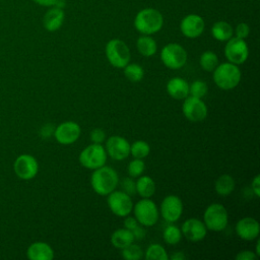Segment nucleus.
Instances as JSON below:
<instances>
[{
	"label": "nucleus",
	"mask_w": 260,
	"mask_h": 260,
	"mask_svg": "<svg viewBox=\"0 0 260 260\" xmlns=\"http://www.w3.org/2000/svg\"><path fill=\"white\" fill-rule=\"evenodd\" d=\"M118 184V173L115 169L106 165L93 170L90 176L91 188L96 194L101 196H106L112 191L116 190Z\"/></svg>",
	"instance_id": "1"
},
{
	"label": "nucleus",
	"mask_w": 260,
	"mask_h": 260,
	"mask_svg": "<svg viewBox=\"0 0 260 260\" xmlns=\"http://www.w3.org/2000/svg\"><path fill=\"white\" fill-rule=\"evenodd\" d=\"M162 24V14L154 8L141 9L134 18V27L141 35H153L161 29Z\"/></svg>",
	"instance_id": "2"
},
{
	"label": "nucleus",
	"mask_w": 260,
	"mask_h": 260,
	"mask_svg": "<svg viewBox=\"0 0 260 260\" xmlns=\"http://www.w3.org/2000/svg\"><path fill=\"white\" fill-rule=\"evenodd\" d=\"M212 72L214 83L222 90H231L235 88L240 83L242 77L239 66L231 62L218 64Z\"/></svg>",
	"instance_id": "3"
},
{
	"label": "nucleus",
	"mask_w": 260,
	"mask_h": 260,
	"mask_svg": "<svg viewBox=\"0 0 260 260\" xmlns=\"http://www.w3.org/2000/svg\"><path fill=\"white\" fill-rule=\"evenodd\" d=\"M105 53L109 63L115 68L122 69L130 62V50L126 43L120 39L110 40L106 45Z\"/></svg>",
	"instance_id": "4"
},
{
	"label": "nucleus",
	"mask_w": 260,
	"mask_h": 260,
	"mask_svg": "<svg viewBox=\"0 0 260 260\" xmlns=\"http://www.w3.org/2000/svg\"><path fill=\"white\" fill-rule=\"evenodd\" d=\"M229 221V214L225 207L219 203L208 205L203 213V222L207 230L212 232L223 231Z\"/></svg>",
	"instance_id": "5"
},
{
	"label": "nucleus",
	"mask_w": 260,
	"mask_h": 260,
	"mask_svg": "<svg viewBox=\"0 0 260 260\" xmlns=\"http://www.w3.org/2000/svg\"><path fill=\"white\" fill-rule=\"evenodd\" d=\"M134 217L137 222L143 226H152L158 219V209L150 198H142L133 205Z\"/></svg>",
	"instance_id": "6"
},
{
	"label": "nucleus",
	"mask_w": 260,
	"mask_h": 260,
	"mask_svg": "<svg viewBox=\"0 0 260 260\" xmlns=\"http://www.w3.org/2000/svg\"><path fill=\"white\" fill-rule=\"evenodd\" d=\"M107 156V151L102 144L91 143L80 152L78 159L82 167L93 171L106 165Z\"/></svg>",
	"instance_id": "7"
},
{
	"label": "nucleus",
	"mask_w": 260,
	"mask_h": 260,
	"mask_svg": "<svg viewBox=\"0 0 260 260\" xmlns=\"http://www.w3.org/2000/svg\"><path fill=\"white\" fill-rule=\"evenodd\" d=\"M160 60L167 68L177 70L186 64L187 52L180 44L170 43L161 49Z\"/></svg>",
	"instance_id": "8"
},
{
	"label": "nucleus",
	"mask_w": 260,
	"mask_h": 260,
	"mask_svg": "<svg viewBox=\"0 0 260 260\" xmlns=\"http://www.w3.org/2000/svg\"><path fill=\"white\" fill-rule=\"evenodd\" d=\"M107 196V203L112 213L120 217H125L130 214L133 208L131 196L122 190H114Z\"/></svg>",
	"instance_id": "9"
},
{
	"label": "nucleus",
	"mask_w": 260,
	"mask_h": 260,
	"mask_svg": "<svg viewBox=\"0 0 260 260\" xmlns=\"http://www.w3.org/2000/svg\"><path fill=\"white\" fill-rule=\"evenodd\" d=\"M223 52L228 62L236 65H240L246 62L249 56V48L247 43L245 40L239 39L237 37H232L226 41Z\"/></svg>",
	"instance_id": "10"
},
{
	"label": "nucleus",
	"mask_w": 260,
	"mask_h": 260,
	"mask_svg": "<svg viewBox=\"0 0 260 260\" xmlns=\"http://www.w3.org/2000/svg\"><path fill=\"white\" fill-rule=\"evenodd\" d=\"M183 115L190 122H201L207 117V107L205 103L199 99L192 95H188L184 99L182 105Z\"/></svg>",
	"instance_id": "11"
},
{
	"label": "nucleus",
	"mask_w": 260,
	"mask_h": 260,
	"mask_svg": "<svg viewBox=\"0 0 260 260\" xmlns=\"http://www.w3.org/2000/svg\"><path fill=\"white\" fill-rule=\"evenodd\" d=\"M81 134V128L78 123L66 121L59 124L54 130V137L60 143L69 145L78 140Z\"/></svg>",
	"instance_id": "12"
},
{
	"label": "nucleus",
	"mask_w": 260,
	"mask_h": 260,
	"mask_svg": "<svg viewBox=\"0 0 260 260\" xmlns=\"http://www.w3.org/2000/svg\"><path fill=\"white\" fill-rule=\"evenodd\" d=\"M14 173L21 180H30L35 178L39 171L37 159L30 154H20L13 164Z\"/></svg>",
	"instance_id": "13"
},
{
	"label": "nucleus",
	"mask_w": 260,
	"mask_h": 260,
	"mask_svg": "<svg viewBox=\"0 0 260 260\" xmlns=\"http://www.w3.org/2000/svg\"><path fill=\"white\" fill-rule=\"evenodd\" d=\"M159 211L166 221L170 223L176 222L183 213L182 200L177 195H168L162 199Z\"/></svg>",
	"instance_id": "14"
},
{
	"label": "nucleus",
	"mask_w": 260,
	"mask_h": 260,
	"mask_svg": "<svg viewBox=\"0 0 260 260\" xmlns=\"http://www.w3.org/2000/svg\"><path fill=\"white\" fill-rule=\"evenodd\" d=\"M105 149L113 159L122 160L130 154V143L120 135H113L107 139Z\"/></svg>",
	"instance_id": "15"
},
{
	"label": "nucleus",
	"mask_w": 260,
	"mask_h": 260,
	"mask_svg": "<svg viewBox=\"0 0 260 260\" xmlns=\"http://www.w3.org/2000/svg\"><path fill=\"white\" fill-rule=\"evenodd\" d=\"M205 28L204 19L198 14H188L181 20L180 29L183 36L189 39L200 37Z\"/></svg>",
	"instance_id": "16"
},
{
	"label": "nucleus",
	"mask_w": 260,
	"mask_h": 260,
	"mask_svg": "<svg viewBox=\"0 0 260 260\" xmlns=\"http://www.w3.org/2000/svg\"><path fill=\"white\" fill-rule=\"evenodd\" d=\"M182 235L191 242H198L205 238L207 229L204 222L198 218H188L181 226Z\"/></svg>",
	"instance_id": "17"
},
{
	"label": "nucleus",
	"mask_w": 260,
	"mask_h": 260,
	"mask_svg": "<svg viewBox=\"0 0 260 260\" xmlns=\"http://www.w3.org/2000/svg\"><path fill=\"white\" fill-rule=\"evenodd\" d=\"M260 232V225L257 219L247 216L238 220L236 224V233L242 240L252 241L257 239Z\"/></svg>",
	"instance_id": "18"
},
{
	"label": "nucleus",
	"mask_w": 260,
	"mask_h": 260,
	"mask_svg": "<svg viewBox=\"0 0 260 260\" xmlns=\"http://www.w3.org/2000/svg\"><path fill=\"white\" fill-rule=\"evenodd\" d=\"M64 18H65V14L62 8L57 6L52 7L44 15V18H43L44 27L48 31H56L62 26L64 22Z\"/></svg>",
	"instance_id": "19"
},
{
	"label": "nucleus",
	"mask_w": 260,
	"mask_h": 260,
	"mask_svg": "<svg viewBox=\"0 0 260 260\" xmlns=\"http://www.w3.org/2000/svg\"><path fill=\"white\" fill-rule=\"evenodd\" d=\"M167 92L174 100H184L189 95V83L182 77H173L167 83Z\"/></svg>",
	"instance_id": "20"
},
{
	"label": "nucleus",
	"mask_w": 260,
	"mask_h": 260,
	"mask_svg": "<svg viewBox=\"0 0 260 260\" xmlns=\"http://www.w3.org/2000/svg\"><path fill=\"white\" fill-rule=\"evenodd\" d=\"M26 255L30 260H52L54 258V251L45 242H35L27 248Z\"/></svg>",
	"instance_id": "21"
},
{
	"label": "nucleus",
	"mask_w": 260,
	"mask_h": 260,
	"mask_svg": "<svg viewBox=\"0 0 260 260\" xmlns=\"http://www.w3.org/2000/svg\"><path fill=\"white\" fill-rule=\"evenodd\" d=\"M132 232L127 229H118L111 235V244L117 249H123L128 245L134 243Z\"/></svg>",
	"instance_id": "22"
},
{
	"label": "nucleus",
	"mask_w": 260,
	"mask_h": 260,
	"mask_svg": "<svg viewBox=\"0 0 260 260\" xmlns=\"http://www.w3.org/2000/svg\"><path fill=\"white\" fill-rule=\"evenodd\" d=\"M211 35L215 40L219 42H226L233 37L234 28L229 22L224 20H218L213 23L211 27Z\"/></svg>",
	"instance_id": "23"
},
{
	"label": "nucleus",
	"mask_w": 260,
	"mask_h": 260,
	"mask_svg": "<svg viewBox=\"0 0 260 260\" xmlns=\"http://www.w3.org/2000/svg\"><path fill=\"white\" fill-rule=\"evenodd\" d=\"M136 48L142 56L151 57L156 53L157 45L153 38L148 35H142L136 41Z\"/></svg>",
	"instance_id": "24"
},
{
	"label": "nucleus",
	"mask_w": 260,
	"mask_h": 260,
	"mask_svg": "<svg viewBox=\"0 0 260 260\" xmlns=\"http://www.w3.org/2000/svg\"><path fill=\"white\" fill-rule=\"evenodd\" d=\"M136 184V193L142 198H150L155 192V183L149 176H139Z\"/></svg>",
	"instance_id": "25"
},
{
	"label": "nucleus",
	"mask_w": 260,
	"mask_h": 260,
	"mask_svg": "<svg viewBox=\"0 0 260 260\" xmlns=\"http://www.w3.org/2000/svg\"><path fill=\"white\" fill-rule=\"evenodd\" d=\"M236 186V182L234 180V178L231 175L224 174L219 176L214 184V189L215 192L222 197L229 196L235 189Z\"/></svg>",
	"instance_id": "26"
},
{
	"label": "nucleus",
	"mask_w": 260,
	"mask_h": 260,
	"mask_svg": "<svg viewBox=\"0 0 260 260\" xmlns=\"http://www.w3.org/2000/svg\"><path fill=\"white\" fill-rule=\"evenodd\" d=\"M199 64L203 70L207 72H212L216 68V66L219 64L218 57L212 51H205L201 54L199 58Z\"/></svg>",
	"instance_id": "27"
},
{
	"label": "nucleus",
	"mask_w": 260,
	"mask_h": 260,
	"mask_svg": "<svg viewBox=\"0 0 260 260\" xmlns=\"http://www.w3.org/2000/svg\"><path fill=\"white\" fill-rule=\"evenodd\" d=\"M125 77L131 82H139L144 76L143 68L137 63H128L124 68Z\"/></svg>",
	"instance_id": "28"
},
{
	"label": "nucleus",
	"mask_w": 260,
	"mask_h": 260,
	"mask_svg": "<svg viewBox=\"0 0 260 260\" xmlns=\"http://www.w3.org/2000/svg\"><path fill=\"white\" fill-rule=\"evenodd\" d=\"M182 237H183V235H182L181 229H179L175 224H169L168 226L165 228V230L162 232V238H164L165 242L169 245L178 244L181 241Z\"/></svg>",
	"instance_id": "29"
},
{
	"label": "nucleus",
	"mask_w": 260,
	"mask_h": 260,
	"mask_svg": "<svg viewBox=\"0 0 260 260\" xmlns=\"http://www.w3.org/2000/svg\"><path fill=\"white\" fill-rule=\"evenodd\" d=\"M145 259L147 260H168L169 256L166 249L159 244H151L145 251Z\"/></svg>",
	"instance_id": "30"
},
{
	"label": "nucleus",
	"mask_w": 260,
	"mask_h": 260,
	"mask_svg": "<svg viewBox=\"0 0 260 260\" xmlns=\"http://www.w3.org/2000/svg\"><path fill=\"white\" fill-rule=\"evenodd\" d=\"M150 152V146L149 144L144 140H137L134 141L130 145V154L134 158H144L146 157Z\"/></svg>",
	"instance_id": "31"
},
{
	"label": "nucleus",
	"mask_w": 260,
	"mask_h": 260,
	"mask_svg": "<svg viewBox=\"0 0 260 260\" xmlns=\"http://www.w3.org/2000/svg\"><path fill=\"white\" fill-rule=\"evenodd\" d=\"M121 255L126 260H139L143 256V251L140 246L132 243L122 249Z\"/></svg>",
	"instance_id": "32"
},
{
	"label": "nucleus",
	"mask_w": 260,
	"mask_h": 260,
	"mask_svg": "<svg viewBox=\"0 0 260 260\" xmlns=\"http://www.w3.org/2000/svg\"><path fill=\"white\" fill-rule=\"evenodd\" d=\"M208 91V86L205 81L203 80H194L190 85H189V94L195 98H203L206 95Z\"/></svg>",
	"instance_id": "33"
},
{
	"label": "nucleus",
	"mask_w": 260,
	"mask_h": 260,
	"mask_svg": "<svg viewBox=\"0 0 260 260\" xmlns=\"http://www.w3.org/2000/svg\"><path fill=\"white\" fill-rule=\"evenodd\" d=\"M145 169V164L142 158H134L127 167V173L131 178H138L142 175Z\"/></svg>",
	"instance_id": "34"
},
{
	"label": "nucleus",
	"mask_w": 260,
	"mask_h": 260,
	"mask_svg": "<svg viewBox=\"0 0 260 260\" xmlns=\"http://www.w3.org/2000/svg\"><path fill=\"white\" fill-rule=\"evenodd\" d=\"M122 191L129 196H134L136 194V184L131 177H126L121 182Z\"/></svg>",
	"instance_id": "35"
},
{
	"label": "nucleus",
	"mask_w": 260,
	"mask_h": 260,
	"mask_svg": "<svg viewBox=\"0 0 260 260\" xmlns=\"http://www.w3.org/2000/svg\"><path fill=\"white\" fill-rule=\"evenodd\" d=\"M89 138L92 143L102 144L106 140V133L102 128H94L90 131Z\"/></svg>",
	"instance_id": "36"
},
{
	"label": "nucleus",
	"mask_w": 260,
	"mask_h": 260,
	"mask_svg": "<svg viewBox=\"0 0 260 260\" xmlns=\"http://www.w3.org/2000/svg\"><path fill=\"white\" fill-rule=\"evenodd\" d=\"M235 32H236V37L237 38L245 40L249 36V34H250V27H249V25L247 23L241 22V23H239L236 26Z\"/></svg>",
	"instance_id": "37"
},
{
	"label": "nucleus",
	"mask_w": 260,
	"mask_h": 260,
	"mask_svg": "<svg viewBox=\"0 0 260 260\" xmlns=\"http://www.w3.org/2000/svg\"><path fill=\"white\" fill-rule=\"evenodd\" d=\"M258 256L250 250H243L236 255L237 260H256Z\"/></svg>",
	"instance_id": "38"
},
{
	"label": "nucleus",
	"mask_w": 260,
	"mask_h": 260,
	"mask_svg": "<svg viewBox=\"0 0 260 260\" xmlns=\"http://www.w3.org/2000/svg\"><path fill=\"white\" fill-rule=\"evenodd\" d=\"M131 232H132V235L134 237V240H138V241L144 239V237L146 235V231L143 228V225H141V224L135 226Z\"/></svg>",
	"instance_id": "39"
},
{
	"label": "nucleus",
	"mask_w": 260,
	"mask_h": 260,
	"mask_svg": "<svg viewBox=\"0 0 260 260\" xmlns=\"http://www.w3.org/2000/svg\"><path fill=\"white\" fill-rule=\"evenodd\" d=\"M251 187H252V191L254 193V195L256 197L260 196V176L256 175L251 183Z\"/></svg>",
	"instance_id": "40"
},
{
	"label": "nucleus",
	"mask_w": 260,
	"mask_h": 260,
	"mask_svg": "<svg viewBox=\"0 0 260 260\" xmlns=\"http://www.w3.org/2000/svg\"><path fill=\"white\" fill-rule=\"evenodd\" d=\"M137 225H138V222H137V220H136L135 217L129 216V215L125 216V220H124V228H125V229L132 231V230H133L135 226H137Z\"/></svg>",
	"instance_id": "41"
},
{
	"label": "nucleus",
	"mask_w": 260,
	"mask_h": 260,
	"mask_svg": "<svg viewBox=\"0 0 260 260\" xmlns=\"http://www.w3.org/2000/svg\"><path fill=\"white\" fill-rule=\"evenodd\" d=\"M58 0H34L35 3L41 5V6H45V7H53L56 5Z\"/></svg>",
	"instance_id": "42"
},
{
	"label": "nucleus",
	"mask_w": 260,
	"mask_h": 260,
	"mask_svg": "<svg viewBox=\"0 0 260 260\" xmlns=\"http://www.w3.org/2000/svg\"><path fill=\"white\" fill-rule=\"evenodd\" d=\"M172 260H185L186 255L183 252H176L171 256Z\"/></svg>",
	"instance_id": "43"
},
{
	"label": "nucleus",
	"mask_w": 260,
	"mask_h": 260,
	"mask_svg": "<svg viewBox=\"0 0 260 260\" xmlns=\"http://www.w3.org/2000/svg\"><path fill=\"white\" fill-rule=\"evenodd\" d=\"M259 245H260V241L258 240L257 241V244H256V252H255V254L259 257L260 256V251H259Z\"/></svg>",
	"instance_id": "44"
}]
</instances>
